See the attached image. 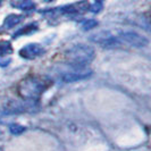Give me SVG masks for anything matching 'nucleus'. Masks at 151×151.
Segmentation results:
<instances>
[{
  "mask_svg": "<svg viewBox=\"0 0 151 151\" xmlns=\"http://www.w3.org/2000/svg\"><path fill=\"white\" fill-rule=\"evenodd\" d=\"M39 108V104L34 99H25L22 101H10L4 108V114L6 115H14V114L23 113H33L37 111Z\"/></svg>",
  "mask_w": 151,
  "mask_h": 151,
  "instance_id": "7ed1b4c3",
  "label": "nucleus"
},
{
  "mask_svg": "<svg viewBox=\"0 0 151 151\" xmlns=\"http://www.w3.org/2000/svg\"><path fill=\"white\" fill-rule=\"evenodd\" d=\"M34 6H35V5H34L32 1L27 0V1H23L22 4H21L19 6H17V7L23 9V10H31V9H33V8H34Z\"/></svg>",
  "mask_w": 151,
  "mask_h": 151,
  "instance_id": "ddd939ff",
  "label": "nucleus"
},
{
  "mask_svg": "<svg viewBox=\"0 0 151 151\" xmlns=\"http://www.w3.org/2000/svg\"><path fill=\"white\" fill-rule=\"evenodd\" d=\"M12 52V47L8 42H0V55Z\"/></svg>",
  "mask_w": 151,
  "mask_h": 151,
  "instance_id": "f8f14e48",
  "label": "nucleus"
},
{
  "mask_svg": "<svg viewBox=\"0 0 151 151\" xmlns=\"http://www.w3.org/2000/svg\"><path fill=\"white\" fill-rule=\"evenodd\" d=\"M42 53H43V48L41 45H37V43H32V45H27L24 48H22L19 51V56L24 59L31 60V59H34V58L39 57Z\"/></svg>",
  "mask_w": 151,
  "mask_h": 151,
  "instance_id": "0eeeda50",
  "label": "nucleus"
},
{
  "mask_svg": "<svg viewBox=\"0 0 151 151\" xmlns=\"http://www.w3.org/2000/svg\"><path fill=\"white\" fill-rule=\"evenodd\" d=\"M72 70L65 73L61 76V81L65 83H72V82H76V81H81V80H85L89 78L92 75V70L89 68L85 67H75V66H70Z\"/></svg>",
  "mask_w": 151,
  "mask_h": 151,
  "instance_id": "20e7f679",
  "label": "nucleus"
},
{
  "mask_svg": "<svg viewBox=\"0 0 151 151\" xmlns=\"http://www.w3.org/2000/svg\"><path fill=\"white\" fill-rule=\"evenodd\" d=\"M97 24H98V22H97L96 19H88V21L83 22L82 29H83L84 31H90V30H92V29H94V27L97 26Z\"/></svg>",
  "mask_w": 151,
  "mask_h": 151,
  "instance_id": "9b49d317",
  "label": "nucleus"
},
{
  "mask_svg": "<svg viewBox=\"0 0 151 151\" xmlns=\"http://www.w3.org/2000/svg\"><path fill=\"white\" fill-rule=\"evenodd\" d=\"M96 1H97V2H102L104 0H96Z\"/></svg>",
  "mask_w": 151,
  "mask_h": 151,
  "instance_id": "2eb2a0df",
  "label": "nucleus"
},
{
  "mask_svg": "<svg viewBox=\"0 0 151 151\" xmlns=\"http://www.w3.org/2000/svg\"><path fill=\"white\" fill-rule=\"evenodd\" d=\"M91 12L92 13H99L101 9H102V6H101V2H96L93 6H91Z\"/></svg>",
  "mask_w": 151,
  "mask_h": 151,
  "instance_id": "4468645a",
  "label": "nucleus"
},
{
  "mask_svg": "<svg viewBox=\"0 0 151 151\" xmlns=\"http://www.w3.org/2000/svg\"><path fill=\"white\" fill-rule=\"evenodd\" d=\"M25 127L23 126V125H19V124H12L10 126H9V131H10V133L12 134H14V135H19V134H22L25 132Z\"/></svg>",
  "mask_w": 151,
  "mask_h": 151,
  "instance_id": "9d476101",
  "label": "nucleus"
},
{
  "mask_svg": "<svg viewBox=\"0 0 151 151\" xmlns=\"http://www.w3.org/2000/svg\"><path fill=\"white\" fill-rule=\"evenodd\" d=\"M22 19H23L22 16L12 14V15H8L7 17L5 18V21H4V25H5V27L10 29V27H14L15 25H17V24L21 22Z\"/></svg>",
  "mask_w": 151,
  "mask_h": 151,
  "instance_id": "6e6552de",
  "label": "nucleus"
},
{
  "mask_svg": "<svg viewBox=\"0 0 151 151\" xmlns=\"http://www.w3.org/2000/svg\"><path fill=\"white\" fill-rule=\"evenodd\" d=\"M89 39L105 48H114V47H117L119 45V39L114 37L109 32H99V33L91 35Z\"/></svg>",
  "mask_w": 151,
  "mask_h": 151,
  "instance_id": "423d86ee",
  "label": "nucleus"
},
{
  "mask_svg": "<svg viewBox=\"0 0 151 151\" xmlns=\"http://www.w3.org/2000/svg\"><path fill=\"white\" fill-rule=\"evenodd\" d=\"M118 39L121 41H124L129 45H133V47H136V48H142V47H145L149 43V40L136 33V32H132V31H127V32H122L118 34Z\"/></svg>",
  "mask_w": 151,
  "mask_h": 151,
  "instance_id": "39448f33",
  "label": "nucleus"
},
{
  "mask_svg": "<svg viewBox=\"0 0 151 151\" xmlns=\"http://www.w3.org/2000/svg\"><path fill=\"white\" fill-rule=\"evenodd\" d=\"M45 1H47V2H49V1H52V0H45Z\"/></svg>",
  "mask_w": 151,
  "mask_h": 151,
  "instance_id": "dca6fc26",
  "label": "nucleus"
},
{
  "mask_svg": "<svg viewBox=\"0 0 151 151\" xmlns=\"http://www.w3.org/2000/svg\"><path fill=\"white\" fill-rule=\"evenodd\" d=\"M94 49L89 45L78 43L73 45L66 52V60L70 66L85 67L94 58Z\"/></svg>",
  "mask_w": 151,
  "mask_h": 151,
  "instance_id": "f257e3e1",
  "label": "nucleus"
},
{
  "mask_svg": "<svg viewBox=\"0 0 151 151\" xmlns=\"http://www.w3.org/2000/svg\"><path fill=\"white\" fill-rule=\"evenodd\" d=\"M35 30H38L37 24L35 23H31L29 25H26L25 27H23L19 31H17L16 35H14V37H19V35H23V34H30V33H33Z\"/></svg>",
  "mask_w": 151,
  "mask_h": 151,
  "instance_id": "1a4fd4ad",
  "label": "nucleus"
},
{
  "mask_svg": "<svg viewBox=\"0 0 151 151\" xmlns=\"http://www.w3.org/2000/svg\"><path fill=\"white\" fill-rule=\"evenodd\" d=\"M45 88L47 85L42 80L37 77H30L21 83L18 88V92L23 98L37 100V98L45 91Z\"/></svg>",
  "mask_w": 151,
  "mask_h": 151,
  "instance_id": "f03ea898",
  "label": "nucleus"
}]
</instances>
